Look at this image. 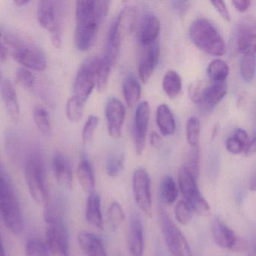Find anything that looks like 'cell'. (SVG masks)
Here are the masks:
<instances>
[{"label":"cell","instance_id":"f546056e","mask_svg":"<svg viewBox=\"0 0 256 256\" xmlns=\"http://www.w3.org/2000/svg\"><path fill=\"white\" fill-rule=\"evenodd\" d=\"M137 18V13L132 7H126L116 18L118 29L121 36L131 32L134 28V23Z\"/></svg>","mask_w":256,"mask_h":256},{"label":"cell","instance_id":"ffe728a7","mask_svg":"<svg viewBox=\"0 0 256 256\" xmlns=\"http://www.w3.org/2000/svg\"><path fill=\"white\" fill-rule=\"evenodd\" d=\"M146 48L138 66L139 76L143 83H146L152 76L160 58V46L157 42Z\"/></svg>","mask_w":256,"mask_h":256},{"label":"cell","instance_id":"277c9868","mask_svg":"<svg viewBox=\"0 0 256 256\" xmlns=\"http://www.w3.org/2000/svg\"><path fill=\"white\" fill-rule=\"evenodd\" d=\"M190 36L194 46L212 56H222L226 52L224 40L209 20L199 18L192 24Z\"/></svg>","mask_w":256,"mask_h":256},{"label":"cell","instance_id":"ee69618b","mask_svg":"<svg viewBox=\"0 0 256 256\" xmlns=\"http://www.w3.org/2000/svg\"><path fill=\"white\" fill-rule=\"evenodd\" d=\"M98 122H100V119L95 115H90L86 120L82 131V140L84 143H89L92 140Z\"/></svg>","mask_w":256,"mask_h":256},{"label":"cell","instance_id":"5bb4252c","mask_svg":"<svg viewBox=\"0 0 256 256\" xmlns=\"http://www.w3.org/2000/svg\"><path fill=\"white\" fill-rule=\"evenodd\" d=\"M256 28L252 18H247L238 24L236 32V48L244 54L256 53Z\"/></svg>","mask_w":256,"mask_h":256},{"label":"cell","instance_id":"c3c4849f","mask_svg":"<svg viewBox=\"0 0 256 256\" xmlns=\"http://www.w3.org/2000/svg\"><path fill=\"white\" fill-rule=\"evenodd\" d=\"M251 4V1H248V0H236V1L232 2L234 8L240 12L246 11L250 8Z\"/></svg>","mask_w":256,"mask_h":256},{"label":"cell","instance_id":"4fadbf2b","mask_svg":"<svg viewBox=\"0 0 256 256\" xmlns=\"http://www.w3.org/2000/svg\"><path fill=\"white\" fill-rule=\"evenodd\" d=\"M106 116L109 134L114 138H120L126 116L125 106L122 102L116 97H110L106 104Z\"/></svg>","mask_w":256,"mask_h":256},{"label":"cell","instance_id":"b9f144b4","mask_svg":"<svg viewBox=\"0 0 256 256\" xmlns=\"http://www.w3.org/2000/svg\"><path fill=\"white\" fill-rule=\"evenodd\" d=\"M26 256H50L47 246L38 239L30 240L26 245Z\"/></svg>","mask_w":256,"mask_h":256},{"label":"cell","instance_id":"3957f363","mask_svg":"<svg viewBox=\"0 0 256 256\" xmlns=\"http://www.w3.org/2000/svg\"><path fill=\"white\" fill-rule=\"evenodd\" d=\"M0 215L6 226L12 233L24 229V220L20 205L14 193L6 170L0 162Z\"/></svg>","mask_w":256,"mask_h":256},{"label":"cell","instance_id":"7a4b0ae2","mask_svg":"<svg viewBox=\"0 0 256 256\" xmlns=\"http://www.w3.org/2000/svg\"><path fill=\"white\" fill-rule=\"evenodd\" d=\"M0 43L4 44L16 62L24 68L44 71L47 67V59L41 49L1 28Z\"/></svg>","mask_w":256,"mask_h":256},{"label":"cell","instance_id":"f5cc1de1","mask_svg":"<svg viewBox=\"0 0 256 256\" xmlns=\"http://www.w3.org/2000/svg\"><path fill=\"white\" fill-rule=\"evenodd\" d=\"M250 256H256V241L253 238L252 241H250Z\"/></svg>","mask_w":256,"mask_h":256},{"label":"cell","instance_id":"7bdbcfd3","mask_svg":"<svg viewBox=\"0 0 256 256\" xmlns=\"http://www.w3.org/2000/svg\"><path fill=\"white\" fill-rule=\"evenodd\" d=\"M16 80L22 88L29 90L34 86L36 78L34 73L31 72L30 70L22 67V68H19L16 72Z\"/></svg>","mask_w":256,"mask_h":256},{"label":"cell","instance_id":"60d3db41","mask_svg":"<svg viewBox=\"0 0 256 256\" xmlns=\"http://www.w3.org/2000/svg\"><path fill=\"white\" fill-rule=\"evenodd\" d=\"M193 212L194 211L185 200H180L175 206V217L180 224H188L192 218Z\"/></svg>","mask_w":256,"mask_h":256},{"label":"cell","instance_id":"681fc988","mask_svg":"<svg viewBox=\"0 0 256 256\" xmlns=\"http://www.w3.org/2000/svg\"><path fill=\"white\" fill-rule=\"evenodd\" d=\"M256 136H254L250 140V143L247 145L244 152H245L246 156H252L256 154Z\"/></svg>","mask_w":256,"mask_h":256},{"label":"cell","instance_id":"8992f818","mask_svg":"<svg viewBox=\"0 0 256 256\" xmlns=\"http://www.w3.org/2000/svg\"><path fill=\"white\" fill-rule=\"evenodd\" d=\"M44 217L48 223L46 238L50 254L52 256H68V238L66 228L49 204L46 206Z\"/></svg>","mask_w":256,"mask_h":256},{"label":"cell","instance_id":"7c38bea8","mask_svg":"<svg viewBox=\"0 0 256 256\" xmlns=\"http://www.w3.org/2000/svg\"><path fill=\"white\" fill-rule=\"evenodd\" d=\"M150 109L149 103L143 101L138 104L134 115L133 136H134V149L138 155L143 152L146 143V132L149 125Z\"/></svg>","mask_w":256,"mask_h":256},{"label":"cell","instance_id":"8d00e7d4","mask_svg":"<svg viewBox=\"0 0 256 256\" xmlns=\"http://www.w3.org/2000/svg\"><path fill=\"white\" fill-rule=\"evenodd\" d=\"M186 139L190 146H198L200 139V122L198 118L191 116L188 118L186 127Z\"/></svg>","mask_w":256,"mask_h":256},{"label":"cell","instance_id":"7402d4cb","mask_svg":"<svg viewBox=\"0 0 256 256\" xmlns=\"http://www.w3.org/2000/svg\"><path fill=\"white\" fill-rule=\"evenodd\" d=\"M78 241L85 256H107L104 244L94 234L80 232L78 235Z\"/></svg>","mask_w":256,"mask_h":256},{"label":"cell","instance_id":"5b68a950","mask_svg":"<svg viewBox=\"0 0 256 256\" xmlns=\"http://www.w3.org/2000/svg\"><path fill=\"white\" fill-rule=\"evenodd\" d=\"M25 176L30 194L38 204H48V192L41 156L38 152L30 154L25 164Z\"/></svg>","mask_w":256,"mask_h":256},{"label":"cell","instance_id":"d590c367","mask_svg":"<svg viewBox=\"0 0 256 256\" xmlns=\"http://www.w3.org/2000/svg\"><path fill=\"white\" fill-rule=\"evenodd\" d=\"M182 167L185 168L198 179L200 173V150L199 146H191L186 157L185 162Z\"/></svg>","mask_w":256,"mask_h":256},{"label":"cell","instance_id":"d4e9b609","mask_svg":"<svg viewBox=\"0 0 256 256\" xmlns=\"http://www.w3.org/2000/svg\"><path fill=\"white\" fill-rule=\"evenodd\" d=\"M76 174L82 188L89 194L94 192L96 185L95 175L92 166L86 157L80 160Z\"/></svg>","mask_w":256,"mask_h":256},{"label":"cell","instance_id":"52a82bcc","mask_svg":"<svg viewBox=\"0 0 256 256\" xmlns=\"http://www.w3.org/2000/svg\"><path fill=\"white\" fill-rule=\"evenodd\" d=\"M100 56L86 59L80 66L74 82V94L79 101L86 104L96 86V76L100 64Z\"/></svg>","mask_w":256,"mask_h":256},{"label":"cell","instance_id":"30bf717a","mask_svg":"<svg viewBox=\"0 0 256 256\" xmlns=\"http://www.w3.org/2000/svg\"><path fill=\"white\" fill-rule=\"evenodd\" d=\"M178 182L184 200L190 204L193 211L199 214H208L209 204L199 191L197 179L182 166L178 174Z\"/></svg>","mask_w":256,"mask_h":256},{"label":"cell","instance_id":"6f0895ef","mask_svg":"<svg viewBox=\"0 0 256 256\" xmlns=\"http://www.w3.org/2000/svg\"><path fill=\"white\" fill-rule=\"evenodd\" d=\"M1 78H2V73H1V70H0V80H1Z\"/></svg>","mask_w":256,"mask_h":256},{"label":"cell","instance_id":"74e56055","mask_svg":"<svg viewBox=\"0 0 256 256\" xmlns=\"http://www.w3.org/2000/svg\"><path fill=\"white\" fill-rule=\"evenodd\" d=\"M125 157L122 154H114L108 156L106 160V172L108 176L115 178L124 168Z\"/></svg>","mask_w":256,"mask_h":256},{"label":"cell","instance_id":"9c48e42d","mask_svg":"<svg viewBox=\"0 0 256 256\" xmlns=\"http://www.w3.org/2000/svg\"><path fill=\"white\" fill-rule=\"evenodd\" d=\"M60 2L40 1L37 7V18L40 25L52 34L54 46L60 48L62 44L60 28Z\"/></svg>","mask_w":256,"mask_h":256},{"label":"cell","instance_id":"f907efd6","mask_svg":"<svg viewBox=\"0 0 256 256\" xmlns=\"http://www.w3.org/2000/svg\"><path fill=\"white\" fill-rule=\"evenodd\" d=\"M150 144L154 148H158L161 144V138L158 136V133L152 132L150 136Z\"/></svg>","mask_w":256,"mask_h":256},{"label":"cell","instance_id":"e575fe53","mask_svg":"<svg viewBox=\"0 0 256 256\" xmlns=\"http://www.w3.org/2000/svg\"><path fill=\"white\" fill-rule=\"evenodd\" d=\"M256 72V53L242 55L240 64V73L242 80L250 83L254 79Z\"/></svg>","mask_w":256,"mask_h":256},{"label":"cell","instance_id":"603a6c76","mask_svg":"<svg viewBox=\"0 0 256 256\" xmlns=\"http://www.w3.org/2000/svg\"><path fill=\"white\" fill-rule=\"evenodd\" d=\"M121 38H122V36L118 29V22L115 18L109 28L107 42H106V50L103 55L112 66L115 65L118 60V56H119Z\"/></svg>","mask_w":256,"mask_h":256},{"label":"cell","instance_id":"f6af8a7d","mask_svg":"<svg viewBox=\"0 0 256 256\" xmlns=\"http://www.w3.org/2000/svg\"><path fill=\"white\" fill-rule=\"evenodd\" d=\"M208 173L210 179L216 181L220 173V160L218 156L214 154L210 157L208 164Z\"/></svg>","mask_w":256,"mask_h":256},{"label":"cell","instance_id":"44dd1931","mask_svg":"<svg viewBox=\"0 0 256 256\" xmlns=\"http://www.w3.org/2000/svg\"><path fill=\"white\" fill-rule=\"evenodd\" d=\"M1 95L10 118L14 122H18L20 118V106L16 88L10 80L2 82Z\"/></svg>","mask_w":256,"mask_h":256},{"label":"cell","instance_id":"cb8c5ba5","mask_svg":"<svg viewBox=\"0 0 256 256\" xmlns=\"http://www.w3.org/2000/svg\"><path fill=\"white\" fill-rule=\"evenodd\" d=\"M85 215L88 223L97 228L103 229L104 223L102 214L101 197L94 192L88 197Z\"/></svg>","mask_w":256,"mask_h":256},{"label":"cell","instance_id":"ab89813d","mask_svg":"<svg viewBox=\"0 0 256 256\" xmlns=\"http://www.w3.org/2000/svg\"><path fill=\"white\" fill-rule=\"evenodd\" d=\"M85 104L76 97L72 96L67 102L66 116L72 122H77L83 116Z\"/></svg>","mask_w":256,"mask_h":256},{"label":"cell","instance_id":"e0dca14e","mask_svg":"<svg viewBox=\"0 0 256 256\" xmlns=\"http://www.w3.org/2000/svg\"><path fill=\"white\" fill-rule=\"evenodd\" d=\"M211 232L214 241L218 246L233 250L238 246V240L234 232L218 218H214Z\"/></svg>","mask_w":256,"mask_h":256},{"label":"cell","instance_id":"d6986e66","mask_svg":"<svg viewBox=\"0 0 256 256\" xmlns=\"http://www.w3.org/2000/svg\"><path fill=\"white\" fill-rule=\"evenodd\" d=\"M52 166L55 178L59 185L64 188L71 190L73 185L72 170L66 157L58 152L54 156Z\"/></svg>","mask_w":256,"mask_h":256},{"label":"cell","instance_id":"7dc6e473","mask_svg":"<svg viewBox=\"0 0 256 256\" xmlns=\"http://www.w3.org/2000/svg\"><path fill=\"white\" fill-rule=\"evenodd\" d=\"M172 4L174 8L180 14H185L191 5L188 1H173Z\"/></svg>","mask_w":256,"mask_h":256},{"label":"cell","instance_id":"4dcf8cb0","mask_svg":"<svg viewBox=\"0 0 256 256\" xmlns=\"http://www.w3.org/2000/svg\"><path fill=\"white\" fill-rule=\"evenodd\" d=\"M178 196V186L174 178L170 176H164L160 185V196L163 203L172 204L176 200Z\"/></svg>","mask_w":256,"mask_h":256},{"label":"cell","instance_id":"1f68e13d","mask_svg":"<svg viewBox=\"0 0 256 256\" xmlns=\"http://www.w3.org/2000/svg\"><path fill=\"white\" fill-rule=\"evenodd\" d=\"M32 116L36 126L40 132L44 136H50L52 132V124L47 110L43 106L38 104L34 107Z\"/></svg>","mask_w":256,"mask_h":256},{"label":"cell","instance_id":"bcb514c9","mask_svg":"<svg viewBox=\"0 0 256 256\" xmlns=\"http://www.w3.org/2000/svg\"><path fill=\"white\" fill-rule=\"evenodd\" d=\"M210 2L224 20L230 22V13H229L228 10L224 2H223V1H211Z\"/></svg>","mask_w":256,"mask_h":256},{"label":"cell","instance_id":"d6a6232c","mask_svg":"<svg viewBox=\"0 0 256 256\" xmlns=\"http://www.w3.org/2000/svg\"><path fill=\"white\" fill-rule=\"evenodd\" d=\"M208 74L214 83L224 82L229 74L228 66L222 60H214L208 66Z\"/></svg>","mask_w":256,"mask_h":256},{"label":"cell","instance_id":"9a60e30c","mask_svg":"<svg viewBox=\"0 0 256 256\" xmlns=\"http://www.w3.org/2000/svg\"><path fill=\"white\" fill-rule=\"evenodd\" d=\"M160 22L152 12H146L142 16L138 28L137 37L139 43L148 47L156 42L160 32Z\"/></svg>","mask_w":256,"mask_h":256},{"label":"cell","instance_id":"11a10c76","mask_svg":"<svg viewBox=\"0 0 256 256\" xmlns=\"http://www.w3.org/2000/svg\"><path fill=\"white\" fill-rule=\"evenodd\" d=\"M0 256H6L5 248L2 242V236L0 235Z\"/></svg>","mask_w":256,"mask_h":256},{"label":"cell","instance_id":"f1b7e54d","mask_svg":"<svg viewBox=\"0 0 256 256\" xmlns=\"http://www.w3.org/2000/svg\"><path fill=\"white\" fill-rule=\"evenodd\" d=\"M162 88L169 98H176L182 90V79L180 76L176 71L169 70L163 77Z\"/></svg>","mask_w":256,"mask_h":256},{"label":"cell","instance_id":"9f6ffc18","mask_svg":"<svg viewBox=\"0 0 256 256\" xmlns=\"http://www.w3.org/2000/svg\"><path fill=\"white\" fill-rule=\"evenodd\" d=\"M156 256H167V254L163 251L162 248H158L156 250Z\"/></svg>","mask_w":256,"mask_h":256},{"label":"cell","instance_id":"8fae6325","mask_svg":"<svg viewBox=\"0 0 256 256\" xmlns=\"http://www.w3.org/2000/svg\"><path fill=\"white\" fill-rule=\"evenodd\" d=\"M132 190L134 200L138 208L146 215H152L151 181L148 172L143 168L134 170L132 176Z\"/></svg>","mask_w":256,"mask_h":256},{"label":"cell","instance_id":"6da1fadb","mask_svg":"<svg viewBox=\"0 0 256 256\" xmlns=\"http://www.w3.org/2000/svg\"><path fill=\"white\" fill-rule=\"evenodd\" d=\"M108 1H78L74 43L80 52L90 50L95 43L100 25L108 12Z\"/></svg>","mask_w":256,"mask_h":256},{"label":"cell","instance_id":"db71d44e","mask_svg":"<svg viewBox=\"0 0 256 256\" xmlns=\"http://www.w3.org/2000/svg\"><path fill=\"white\" fill-rule=\"evenodd\" d=\"M30 2L28 1V0H16V1H14V4H16L17 6L23 7L26 6Z\"/></svg>","mask_w":256,"mask_h":256},{"label":"cell","instance_id":"83f0119b","mask_svg":"<svg viewBox=\"0 0 256 256\" xmlns=\"http://www.w3.org/2000/svg\"><path fill=\"white\" fill-rule=\"evenodd\" d=\"M250 138L248 133L242 128H236L233 134L226 140V148L232 154H240L244 152L250 143Z\"/></svg>","mask_w":256,"mask_h":256},{"label":"cell","instance_id":"ac0fdd59","mask_svg":"<svg viewBox=\"0 0 256 256\" xmlns=\"http://www.w3.org/2000/svg\"><path fill=\"white\" fill-rule=\"evenodd\" d=\"M226 82L214 83L200 92L197 102L205 110H210L216 106L227 94Z\"/></svg>","mask_w":256,"mask_h":256},{"label":"cell","instance_id":"816d5d0a","mask_svg":"<svg viewBox=\"0 0 256 256\" xmlns=\"http://www.w3.org/2000/svg\"><path fill=\"white\" fill-rule=\"evenodd\" d=\"M7 55H8V52L6 48L4 47V44L0 43V61L4 62L7 59Z\"/></svg>","mask_w":256,"mask_h":256},{"label":"cell","instance_id":"ba28073f","mask_svg":"<svg viewBox=\"0 0 256 256\" xmlns=\"http://www.w3.org/2000/svg\"><path fill=\"white\" fill-rule=\"evenodd\" d=\"M160 224L169 252L173 256H193L188 241L163 208L158 212Z\"/></svg>","mask_w":256,"mask_h":256},{"label":"cell","instance_id":"484cf974","mask_svg":"<svg viewBox=\"0 0 256 256\" xmlns=\"http://www.w3.org/2000/svg\"><path fill=\"white\" fill-rule=\"evenodd\" d=\"M156 124L164 136H172L176 130V122L170 108L162 104L157 108Z\"/></svg>","mask_w":256,"mask_h":256},{"label":"cell","instance_id":"f35d334b","mask_svg":"<svg viewBox=\"0 0 256 256\" xmlns=\"http://www.w3.org/2000/svg\"><path fill=\"white\" fill-rule=\"evenodd\" d=\"M108 220L112 230H116L120 227L125 220V214L122 206L118 202L110 204L108 212Z\"/></svg>","mask_w":256,"mask_h":256},{"label":"cell","instance_id":"836d02e7","mask_svg":"<svg viewBox=\"0 0 256 256\" xmlns=\"http://www.w3.org/2000/svg\"><path fill=\"white\" fill-rule=\"evenodd\" d=\"M112 67L113 66L104 56H100V64L96 76V86L100 92H102L107 88Z\"/></svg>","mask_w":256,"mask_h":256},{"label":"cell","instance_id":"4316f807","mask_svg":"<svg viewBox=\"0 0 256 256\" xmlns=\"http://www.w3.org/2000/svg\"><path fill=\"white\" fill-rule=\"evenodd\" d=\"M122 94L128 107H134L138 102L142 90L140 83L134 74H128L124 79L122 83Z\"/></svg>","mask_w":256,"mask_h":256},{"label":"cell","instance_id":"2e32d148","mask_svg":"<svg viewBox=\"0 0 256 256\" xmlns=\"http://www.w3.org/2000/svg\"><path fill=\"white\" fill-rule=\"evenodd\" d=\"M128 247L132 256H142L144 251V230L139 214L133 212L130 222Z\"/></svg>","mask_w":256,"mask_h":256}]
</instances>
